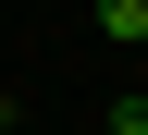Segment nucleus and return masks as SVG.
<instances>
[{"label": "nucleus", "instance_id": "nucleus-1", "mask_svg": "<svg viewBox=\"0 0 148 135\" xmlns=\"http://www.w3.org/2000/svg\"><path fill=\"white\" fill-rule=\"evenodd\" d=\"M99 37H123V49H148V0H99Z\"/></svg>", "mask_w": 148, "mask_h": 135}, {"label": "nucleus", "instance_id": "nucleus-2", "mask_svg": "<svg viewBox=\"0 0 148 135\" xmlns=\"http://www.w3.org/2000/svg\"><path fill=\"white\" fill-rule=\"evenodd\" d=\"M111 135H148V98H123V111H111Z\"/></svg>", "mask_w": 148, "mask_h": 135}]
</instances>
